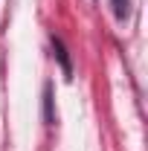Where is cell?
<instances>
[{"instance_id": "cell-1", "label": "cell", "mask_w": 148, "mask_h": 151, "mask_svg": "<svg viewBox=\"0 0 148 151\" xmlns=\"http://www.w3.org/2000/svg\"><path fill=\"white\" fill-rule=\"evenodd\" d=\"M113 9H116V18H125L128 15V0H113Z\"/></svg>"}]
</instances>
